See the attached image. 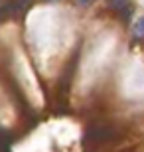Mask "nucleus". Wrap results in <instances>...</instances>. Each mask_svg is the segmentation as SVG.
<instances>
[{
  "label": "nucleus",
  "mask_w": 144,
  "mask_h": 152,
  "mask_svg": "<svg viewBox=\"0 0 144 152\" xmlns=\"http://www.w3.org/2000/svg\"><path fill=\"white\" fill-rule=\"evenodd\" d=\"M142 32H144V20H140V26H136V34H142Z\"/></svg>",
  "instance_id": "f257e3e1"
}]
</instances>
